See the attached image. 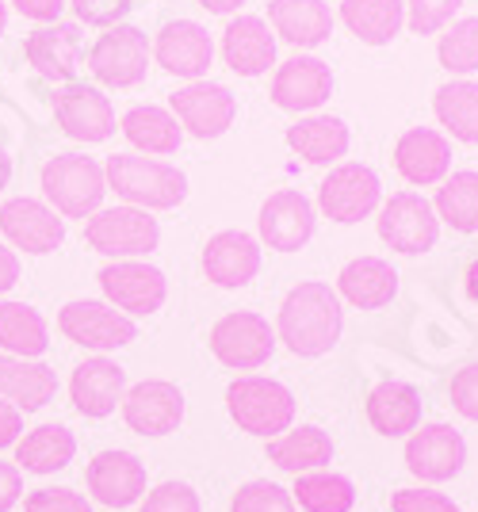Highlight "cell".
I'll return each instance as SVG.
<instances>
[{
    "label": "cell",
    "mask_w": 478,
    "mask_h": 512,
    "mask_svg": "<svg viewBox=\"0 0 478 512\" xmlns=\"http://www.w3.org/2000/svg\"><path fill=\"white\" fill-rule=\"evenodd\" d=\"M119 127H123L131 146H138V150H146V153H161V157H165V153H176L180 142H184V130H180V123L173 119V111L153 107V104L131 107Z\"/></svg>",
    "instance_id": "cell-35"
},
{
    "label": "cell",
    "mask_w": 478,
    "mask_h": 512,
    "mask_svg": "<svg viewBox=\"0 0 478 512\" xmlns=\"http://www.w3.org/2000/svg\"><path fill=\"white\" fill-rule=\"evenodd\" d=\"M333 96V73L322 58H291L276 69L272 104L283 111H314Z\"/></svg>",
    "instance_id": "cell-23"
},
{
    "label": "cell",
    "mask_w": 478,
    "mask_h": 512,
    "mask_svg": "<svg viewBox=\"0 0 478 512\" xmlns=\"http://www.w3.org/2000/svg\"><path fill=\"white\" fill-rule=\"evenodd\" d=\"M268 459L287 474H310L333 463V440L318 425H299L268 440Z\"/></svg>",
    "instance_id": "cell-30"
},
{
    "label": "cell",
    "mask_w": 478,
    "mask_h": 512,
    "mask_svg": "<svg viewBox=\"0 0 478 512\" xmlns=\"http://www.w3.org/2000/svg\"><path fill=\"white\" fill-rule=\"evenodd\" d=\"M104 180H108V188H115V195H123L138 211H173L188 195V176L176 165L153 161V157H134V153L108 157Z\"/></svg>",
    "instance_id": "cell-2"
},
{
    "label": "cell",
    "mask_w": 478,
    "mask_h": 512,
    "mask_svg": "<svg viewBox=\"0 0 478 512\" xmlns=\"http://www.w3.org/2000/svg\"><path fill=\"white\" fill-rule=\"evenodd\" d=\"M77 455V436L66 425H39L31 428L23 440H16V467L31 474H54L66 470Z\"/></svg>",
    "instance_id": "cell-32"
},
{
    "label": "cell",
    "mask_w": 478,
    "mask_h": 512,
    "mask_svg": "<svg viewBox=\"0 0 478 512\" xmlns=\"http://www.w3.org/2000/svg\"><path fill=\"white\" fill-rule=\"evenodd\" d=\"M50 104L58 127L77 142H104L115 134V107L100 88L69 81L50 96Z\"/></svg>",
    "instance_id": "cell-12"
},
{
    "label": "cell",
    "mask_w": 478,
    "mask_h": 512,
    "mask_svg": "<svg viewBox=\"0 0 478 512\" xmlns=\"http://www.w3.org/2000/svg\"><path fill=\"white\" fill-rule=\"evenodd\" d=\"M257 222L268 249H280V253H299L314 237V207L303 192H291V188L268 195Z\"/></svg>",
    "instance_id": "cell-21"
},
{
    "label": "cell",
    "mask_w": 478,
    "mask_h": 512,
    "mask_svg": "<svg viewBox=\"0 0 478 512\" xmlns=\"http://www.w3.org/2000/svg\"><path fill=\"white\" fill-rule=\"evenodd\" d=\"M203 272L211 283L226 287V291H238L245 283H253L261 272V245L257 237L245 234V230H222L207 241L203 249Z\"/></svg>",
    "instance_id": "cell-18"
},
{
    "label": "cell",
    "mask_w": 478,
    "mask_h": 512,
    "mask_svg": "<svg viewBox=\"0 0 478 512\" xmlns=\"http://www.w3.org/2000/svg\"><path fill=\"white\" fill-rule=\"evenodd\" d=\"M467 463V444L452 425H421L406 440V467L421 482H448Z\"/></svg>",
    "instance_id": "cell-17"
},
{
    "label": "cell",
    "mask_w": 478,
    "mask_h": 512,
    "mask_svg": "<svg viewBox=\"0 0 478 512\" xmlns=\"http://www.w3.org/2000/svg\"><path fill=\"white\" fill-rule=\"evenodd\" d=\"M0 230L4 237L23 249V253H54L62 241H66V222H62V214L54 211V207H46L39 199H8L4 207H0Z\"/></svg>",
    "instance_id": "cell-15"
},
{
    "label": "cell",
    "mask_w": 478,
    "mask_h": 512,
    "mask_svg": "<svg viewBox=\"0 0 478 512\" xmlns=\"http://www.w3.org/2000/svg\"><path fill=\"white\" fill-rule=\"evenodd\" d=\"M226 409L241 432L276 440L295 421V394L276 379L245 375V379H234L226 390Z\"/></svg>",
    "instance_id": "cell-3"
},
{
    "label": "cell",
    "mask_w": 478,
    "mask_h": 512,
    "mask_svg": "<svg viewBox=\"0 0 478 512\" xmlns=\"http://www.w3.org/2000/svg\"><path fill=\"white\" fill-rule=\"evenodd\" d=\"M123 394H127V371L108 356L85 360L69 379V398L81 417H96V421L111 417L115 406L123 402Z\"/></svg>",
    "instance_id": "cell-19"
},
{
    "label": "cell",
    "mask_w": 478,
    "mask_h": 512,
    "mask_svg": "<svg viewBox=\"0 0 478 512\" xmlns=\"http://www.w3.org/2000/svg\"><path fill=\"white\" fill-rule=\"evenodd\" d=\"M131 8L134 0H73L77 20L88 23V27H115Z\"/></svg>",
    "instance_id": "cell-44"
},
{
    "label": "cell",
    "mask_w": 478,
    "mask_h": 512,
    "mask_svg": "<svg viewBox=\"0 0 478 512\" xmlns=\"http://www.w3.org/2000/svg\"><path fill=\"white\" fill-rule=\"evenodd\" d=\"M20 8L27 20H39V23H58V12L66 8V0H12Z\"/></svg>",
    "instance_id": "cell-48"
},
{
    "label": "cell",
    "mask_w": 478,
    "mask_h": 512,
    "mask_svg": "<svg viewBox=\"0 0 478 512\" xmlns=\"http://www.w3.org/2000/svg\"><path fill=\"white\" fill-rule=\"evenodd\" d=\"M58 394V375L54 367L39 360H20L0 352V398L12 402L20 413H35Z\"/></svg>",
    "instance_id": "cell-26"
},
{
    "label": "cell",
    "mask_w": 478,
    "mask_h": 512,
    "mask_svg": "<svg viewBox=\"0 0 478 512\" xmlns=\"http://www.w3.org/2000/svg\"><path fill=\"white\" fill-rule=\"evenodd\" d=\"M23 54L39 69V77L69 85L81 65V31H77V23H43L39 31L27 35Z\"/></svg>",
    "instance_id": "cell-24"
},
{
    "label": "cell",
    "mask_w": 478,
    "mask_h": 512,
    "mask_svg": "<svg viewBox=\"0 0 478 512\" xmlns=\"http://www.w3.org/2000/svg\"><path fill=\"white\" fill-rule=\"evenodd\" d=\"M394 512H459V505L452 497L436 490H398L391 497Z\"/></svg>",
    "instance_id": "cell-45"
},
{
    "label": "cell",
    "mask_w": 478,
    "mask_h": 512,
    "mask_svg": "<svg viewBox=\"0 0 478 512\" xmlns=\"http://www.w3.org/2000/svg\"><path fill=\"white\" fill-rule=\"evenodd\" d=\"M410 8V31L413 35H436L440 27H448L459 12L463 0H402Z\"/></svg>",
    "instance_id": "cell-41"
},
{
    "label": "cell",
    "mask_w": 478,
    "mask_h": 512,
    "mask_svg": "<svg viewBox=\"0 0 478 512\" xmlns=\"http://www.w3.org/2000/svg\"><path fill=\"white\" fill-rule=\"evenodd\" d=\"M341 325H345V310H341V295L329 283H299L287 291L280 306V341L306 360L326 356L333 344L341 341Z\"/></svg>",
    "instance_id": "cell-1"
},
{
    "label": "cell",
    "mask_w": 478,
    "mask_h": 512,
    "mask_svg": "<svg viewBox=\"0 0 478 512\" xmlns=\"http://www.w3.org/2000/svg\"><path fill=\"white\" fill-rule=\"evenodd\" d=\"M337 295L360 310H383L398 295V272L379 256H356L337 276Z\"/></svg>",
    "instance_id": "cell-27"
},
{
    "label": "cell",
    "mask_w": 478,
    "mask_h": 512,
    "mask_svg": "<svg viewBox=\"0 0 478 512\" xmlns=\"http://www.w3.org/2000/svg\"><path fill=\"white\" fill-rule=\"evenodd\" d=\"M100 287H104V295L108 302L123 314H138V318H146V314H157L161 306H165V295H169V279L161 268H153V264H142V260H115L108 268H100Z\"/></svg>",
    "instance_id": "cell-9"
},
{
    "label": "cell",
    "mask_w": 478,
    "mask_h": 512,
    "mask_svg": "<svg viewBox=\"0 0 478 512\" xmlns=\"http://www.w3.org/2000/svg\"><path fill=\"white\" fill-rule=\"evenodd\" d=\"M379 188H383V184H379V176H375L368 165L348 161V165H337V169L322 180L318 203H322V211H326L333 222L352 226V222L368 218V214L379 207Z\"/></svg>",
    "instance_id": "cell-13"
},
{
    "label": "cell",
    "mask_w": 478,
    "mask_h": 512,
    "mask_svg": "<svg viewBox=\"0 0 478 512\" xmlns=\"http://www.w3.org/2000/svg\"><path fill=\"white\" fill-rule=\"evenodd\" d=\"M207 12H215V16H230V12H238L245 0H199Z\"/></svg>",
    "instance_id": "cell-51"
},
{
    "label": "cell",
    "mask_w": 478,
    "mask_h": 512,
    "mask_svg": "<svg viewBox=\"0 0 478 512\" xmlns=\"http://www.w3.org/2000/svg\"><path fill=\"white\" fill-rule=\"evenodd\" d=\"M123 421L138 436H169L184 421V394L165 379H142L123 394Z\"/></svg>",
    "instance_id": "cell-14"
},
{
    "label": "cell",
    "mask_w": 478,
    "mask_h": 512,
    "mask_svg": "<svg viewBox=\"0 0 478 512\" xmlns=\"http://www.w3.org/2000/svg\"><path fill=\"white\" fill-rule=\"evenodd\" d=\"M452 406L467 421H478V363L456 371V379H452Z\"/></svg>",
    "instance_id": "cell-46"
},
{
    "label": "cell",
    "mask_w": 478,
    "mask_h": 512,
    "mask_svg": "<svg viewBox=\"0 0 478 512\" xmlns=\"http://www.w3.org/2000/svg\"><path fill=\"white\" fill-rule=\"evenodd\" d=\"M368 421L379 436H410L421 425V394L402 379H383L368 394Z\"/></svg>",
    "instance_id": "cell-28"
},
{
    "label": "cell",
    "mask_w": 478,
    "mask_h": 512,
    "mask_svg": "<svg viewBox=\"0 0 478 512\" xmlns=\"http://www.w3.org/2000/svg\"><path fill=\"white\" fill-rule=\"evenodd\" d=\"M230 512H295V501H291V493L276 486V482H245L238 493H234V505Z\"/></svg>",
    "instance_id": "cell-40"
},
{
    "label": "cell",
    "mask_w": 478,
    "mask_h": 512,
    "mask_svg": "<svg viewBox=\"0 0 478 512\" xmlns=\"http://www.w3.org/2000/svg\"><path fill=\"white\" fill-rule=\"evenodd\" d=\"M50 333H46V318L27 306V302H0V348L4 356H20V360H35L43 356Z\"/></svg>",
    "instance_id": "cell-34"
},
{
    "label": "cell",
    "mask_w": 478,
    "mask_h": 512,
    "mask_svg": "<svg viewBox=\"0 0 478 512\" xmlns=\"http://www.w3.org/2000/svg\"><path fill=\"white\" fill-rule=\"evenodd\" d=\"M394 169L402 172L406 184H417V188L440 184L452 169V146H448V138L440 130L413 127L394 146Z\"/></svg>",
    "instance_id": "cell-22"
},
{
    "label": "cell",
    "mask_w": 478,
    "mask_h": 512,
    "mask_svg": "<svg viewBox=\"0 0 478 512\" xmlns=\"http://www.w3.org/2000/svg\"><path fill=\"white\" fill-rule=\"evenodd\" d=\"M348 142H352V134H348L345 119H337V115H310L287 130V146L310 165L341 161L348 153Z\"/></svg>",
    "instance_id": "cell-31"
},
{
    "label": "cell",
    "mask_w": 478,
    "mask_h": 512,
    "mask_svg": "<svg viewBox=\"0 0 478 512\" xmlns=\"http://www.w3.org/2000/svg\"><path fill=\"white\" fill-rule=\"evenodd\" d=\"M379 237L391 245L394 253H429L440 241V218H436L433 203L425 195L398 192L379 211Z\"/></svg>",
    "instance_id": "cell-8"
},
{
    "label": "cell",
    "mask_w": 478,
    "mask_h": 512,
    "mask_svg": "<svg viewBox=\"0 0 478 512\" xmlns=\"http://www.w3.org/2000/svg\"><path fill=\"white\" fill-rule=\"evenodd\" d=\"M341 20L360 43L387 46L406 23V4L402 0H345Z\"/></svg>",
    "instance_id": "cell-33"
},
{
    "label": "cell",
    "mask_w": 478,
    "mask_h": 512,
    "mask_svg": "<svg viewBox=\"0 0 478 512\" xmlns=\"http://www.w3.org/2000/svg\"><path fill=\"white\" fill-rule=\"evenodd\" d=\"M23 432V413L12 402L0 398V448H12Z\"/></svg>",
    "instance_id": "cell-49"
},
{
    "label": "cell",
    "mask_w": 478,
    "mask_h": 512,
    "mask_svg": "<svg viewBox=\"0 0 478 512\" xmlns=\"http://www.w3.org/2000/svg\"><path fill=\"white\" fill-rule=\"evenodd\" d=\"M211 352L218 363H226L234 371H257L276 352V329L268 325V318L253 314V310L226 314L211 329Z\"/></svg>",
    "instance_id": "cell-7"
},
{
    "label": "cell",
    "mask_w": 478,
    "mask_h": 512,
    "mask_svg": "<svg viewBox=\"0 0 478 512\" xmlns=\"http://www.w3.org/2000/svg\"><path fill=\"white\" fill-rule=\"evenodd\" d=\"M463 283H467V295H471V302H478V260H471V268H467Z\"/></svg>",
    "instance_id": "cell-52"
},
{
    "label": "cell",
    "mask_w": 478,
    "mask_h": 512,
    "mask_svg": "<svg viewBox=\"0 0 478 512\" xmlns=\"http://www.w3.org/2000/svg\"><path fill=\"white\" fill-rule=\"evenodd\" d=\"M8 180H12V157L0 150V192L8 188Z\"/></svg>",
    "instance_id": "cell-53"
},
{
    "label": "cell",
    "mask_w": 478,
    "mask_h": 512,
    "mask_svg": "<svg viewBox=\"0 0 478 512\" xmlns=\"http://www.w3.org/2000/svg\"><path fill=\"white\" fill-rule=\"evenodd\" d=\"M153 54H157L161 69H169L173 77L199 81L211 69L215 43H211L207 27H199L196 20H173L161 27V35L153 43Z\"/></svg>",
    "instance_id": "cell-20"
},
{
    "label": "cell",
    "mask_w": 478,
    "mask_h": 512,
    "mask_svg": "<svg viewBox=\"0 0 478 512\" xmlns=\"http://www.w3.org/2000/svg\"><path fill=\"white\" fill-rule=\"evenodd\" d=\"M85 241L104 256L115 260H134L157 249L161 241V226L138 207H108V211L88 214L85 222Z\"/></svg>",
    "instance_id": "cell-5"
},
{
    "label": "cell",
    "mask_w": 478,
    "mask_h": 512,
    "mask_svg": "<svg viewBox=\"0 0 478 512\" xmlns=\"http://www.w3.org/2000/svg\"><path fill=\"white\" fill-rule=\"evenodd\" d=\"M43 192L54 203V211L66 214V218H88V214L100 211L104 192H108V180L104 169L81 157V153H58L43 165Z\"/></svg>",
    "instance_id": "cell-4"
},
{
    "label": "cell",
    "mask_w": 478,
    "mask_h": 512,
    "mask_svg": "<svg viewBox=\"0 0 478 512\" xmlns=\"http://www.w3.org/2000/svg\"><path fill=\"white\" fill-rule=\"evenodd\" d=\"M16 279H20V256L12 253L8 245H0V295H4V291H12V287H16Z\"/></svg>",
    "instance_id": "cell-50"
},
{
    "label": "cell",
    "mask_w": 478,
    "mask_h": 512,
    "mask_svg": "<svg viewBox=\"0 0 478 512\" xmlns=\"http://www.w3.org/2000/svg\"><path fill=\"white\" fill-rule=\"evenodd\" d=\"M433 211L459 234H478V172L463 169L444 176Z\"/></svg>",
    "instance_id": "cell-37"
},
{
    "label": "cell",
    "mask_w": 478,
    "mask_h": 512,
    "mask_svg": "<svg viewBox=\"0 0 478 512\" xmlns=\"http://www.w3.org/2000/svg\"><path fill=\"white\" fill-rule=\"evenodd\" d=\"M436 58L448 73H475L478 69V20H459L452 23L444 35H440V46H436Z\"/></svg>",
    "instance_id": "cell-39"
},
{
    "label": "cell",
    "mask_w": 478,
    "mask_h": 512,
    "mask_svg": "<svg viewBox=\"0 0 478 512\" xmlns=\"http://www.w3.org/2000/svg\"><path fill=\"white\" fill-rule=\"evenodd\" d=\"M222 58L238 77H261L276 62V35L261 16H238L222 31Z\"/></svg>",
    "instance_id": "cell-25"
},
{
    "label": "cell",
    "mask_w": 478,
    "mask_h": 512,
    "mask_svg": "<svg viewBox=\"0 0 478 512\" xmlns=\"http://www.w3.org/2000/svg\"><path fill=\"white\" fill-rule=\"evenodd\" d=\"M58 329L66 333L73 344L81 348H96V352H111V348H123L138 337V325L127 314H119L115 306L96 299H77L66 302L62 314H58Z\"/></svg>",
    "instance_id": "cell-10"
},
{
    "label": "cell",
    "mask_w": 478,
    "mask_h": 512,
    "mask_svg": "<svg viewBox=\"0 0 478 512\" xmlns=\"http://www.w3.org/2000/svg\"><path fill=\"white\" fill-rule=\"evenodd\" d=\"M4 27H8V8H4V0H0V35H4Z\"/></svg>",
    "instance_id": "cell-54"
},
{
    "label": "cell",
    "mask_w": 478,
    "mask_h": 512,
    "mask_svg": "<svg viewBox=\"0 0 478 512\" xmlns=\"http://www.w3.org/2000/svg\"><path fill=\"white\" fill-rule=\"evenodd\" d=\"M291 501H299L303 512H352V505H356V486L348 482L345 474L310 470V474H299Z\"/></svg>",
    "instance_id": "cell-38"
},
{
    "label": "cell",
    "mask_w": 478,
    "mask_h": 512,
    "mask_svg": "<svg viewBox=\"0 0 478 512\" xmlns=\"http://www.w3.org/2000/svg\"><path fill=\"white\" fill-rule=\"evenodd\" d=\"M142 512H199V493L188 482H161L146 493Z\"/></svg>",
    "instance_id": "cell-42"
},
{
    "label": "cell",
    "mask_w": 478,
    "mask_h": 512,
    "mask_svg": "<svg viewBox=\"0 0 478 512\" xmlns=\"http://www.w3.org/2000/svg\"><path fill=\"white\" fill-rule=\"evenodd\" d=\"M88 493L108 509H131L146 497V463L134 451H100L85 470Z\"/></svg>",
    "instance_id": "cell-16"
},
{
    "label": "cell",
    "mask_w": 478,
    "mask_h": 512,
    "mask_svg": "<svg viewBox=\"0 0 478 512\" xmlns=\"http://www.w3.org/2000/svg\"><path fill=\"white\" fill-rule=\"evenodd\" d=\"M23 497V474L16 463H0V512L16 509Z\"/></svg>",
    "instance_id": "cell-47"
},
{
    "label": "cell",
    "mask_w": 478,
    "mask_h": 512,
    "mask_svg": "<svg viewBox=\"0 0 478 512\" xmlns=\"http://www.w3.org/2000/svg\"><path fill=\"white\" fill-rule=\"evenodd\" d=\"M268 20L291 46H322L333 35V12L326 0H272Z\"/></svg>",
    "instance_id": "cell-29"
},
{
    "label": "cell",
    "mask_w": 478,
    "mask_h": 512,
    "mask_svg": "<svg viewBox=\"0 0 478 512\" xmlns=\"http://www.w3.org/2000/svg\"><path fill=\"white\" fill-rule=\"evenodd\" d=\"M23 509L27 512H92V505L85 501V493L66 490V486H54V490L27 493Z\"/></svg>",
    "instance_id": "cell-43"
},
{
    "label": "cell",
    "mask_w": 478,
    "mask_h": 512,
    "mask_svg": "<svg viewBox=\"0 0 478 512\" xmlns=\"http://www.w3.org/2000/svg\"><path fill=\"white\" fill-rule=\"evenodd\" d=\"M433 111L440 127L452 130V138L478 146V85L475 81H448L436 88Z\"/></svg>",
    "instance_id": "cell-36"
},
{
    "label": "cell",
    "mask_w": 478,
    "mask_h": 512,
    "mask_svg": "<svg viewBox=\"0 0 478 512\" xmlns=\"http://www.w3.org/2000/svg\"><path fill=\"white\" fill-rule=\"evenodd\" d=\"M173 119L196 138H222L238 119V100L226 85L192 81L173 96Z\"/></svg>",
    "instance_id": "cell-11"
},
{
    "label": "cell",
    "mask_w": 478,
    "mask_h": 512,
    "mask_svg": "<svg viewBox=\"0 0 478 512\" xmlns=\"http://www.w3.org/2000/svg\"><path fill=\"white\" fill-rule=\"evenodd\" d=\"M150 65V39L146 31H138L131 23H115L108 27L92 50H88V69L100 85L111 88H131L146 77Z\"/></svg>",
    "instance_id": "cell-6"
}]
</instances>
